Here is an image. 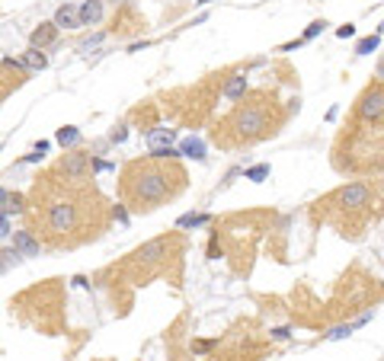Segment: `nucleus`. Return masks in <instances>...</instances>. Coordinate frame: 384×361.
<instances>
[{"mask_svg":"<svg viewBox=\"0 0 384 361\" xmlns=\"http://www.w3.org/2000/svg\"><path fill=\"white\" fill-rule=\"evenodd\" d=\"M131 195H135V201H141L144 208H157V204L163 198H170V186H166V176L160 170H141L131 176Z\"/></svg>","mask_w":384,"mask_h":361,"instance_id":"nucleus-1","label":"nucleus"},{"mask_svg":"<svg viewBox=\"0 0 384 361\" xmlns=\"http://www.w3.org/2000/svg\"><path fill=\"white\" fill-rule=\"evenodd\" d=\"M234 125L240 135H247V138H259L262 131L269 128V115L262 106H244V109H237L234 115Z\"/></svg>","mask_w":384,"mask_h":361,"instance_id":"nucleus-2","label":"nucleus"},{"mask_svg":"<svg viewBox=\"0 0 384 361\" xmlns=\"http://www.w3.org/2000/svg\"><path fill=\"white\" fill-rule=\"evenodd\" d=\"M74 224H77V211H74L70 201H55L52 208H48V227H52L55 234L74 230Z\"/></svg>","mask_w":384,"mask_h":361,"instance_id":"nucleus-3","label":"nucleus"},{"mask_svg":"<svg viewBox=\"0 0 384 361\" xmlns=\"http://www.w3.org/2000/svg\"><path fill=\"white\" fill-rule=\"evenodd\" d=\"M58 170L67 183H83V179L90 176V157L87 153H64L61 163H58Z\"/></svg>","mask_w":384,"mask_h":361,"instance_id":"nucleus-4","label":"nucleus"},{"mask_svg":"<svg viewBox=\"0 0 384 361\" xmlns=\"http://www.w3.org/2000/svg\"><path fill=\"white\" fill-rule=\"evenodd\" d=\"M368 201H371V189L362 186V183H352V186H346V189L340 192V204H343V208H349V211L365 208Z\"/></svg>","mask_w":384,"mask_h":361,"instance_id":"nucleus-5","label":"nucleus"},{"mask_svg":"<svg viewBox=\"0 0 384 361\" xmlns=\"http://www.w3.org/2000/svg\"><path fill=\"white\" fill-rule=\"evenodd\" d=\"M358 115H362L365 122H378V118H384V93L381 90L365 93L362 102H358Z\"/></svg>","mask_w":384,"mask_h":361,"instance_id":"nucleus-6","label":"nucleus"},{"mask_svg":"<svg viewBox=\"0 0 384 361\" xmlns=\"http://www.w3.org/2000/svg\"><path fill=\"white\" fill-rule=\"evenodd\" d=\"M103 19V0H83L80 4V26H96Z\"/></svg>","mask_w":384,"mask_h":361,"instance_id":"nucleus-7","label":"nucleus"},{"mask_svg":"<svg viewBox=\"0 0 384 361\" xmlns=\"http://www.w3.org/2000/svg\"><path fill=\"white\" fill-rule=\"evenodd\" d=\"M55 22H58V29H77L80 26V7H58V13H55Z\"/></svg>","mask_w":384,"mask_h":361,"instance_id":"nucleus-8","label":"nucleus"},{"mask_svg":"<svg viewBox=\"0 0 384 361\" xmlns=\"http://www.w3.org/2000/svg\"><path fill=\"white\" fill-rule=\"evenodd\" d=\"M135 256H138V262H157L160 256H166V240H151V243H144Z\"/></svg>","mask_w":384,"mask_h":361,"instance_id":"nucleus-9","label":"nucleus"},{"mask_svg":"<svg viewBox=\"0 0 384 361\" xmlns=\"http://www.w3.org/2000/svg\"><path fill=\"white\" fill-rule=\"evenodd\" d=\"M13 246L22 252V256H39V252H42V246L35 243V237H32L29 230H19V234L13 237Z\"/></svg>","mask_w":384,"mask_h":361,"instance_id":"nucleus-10","label":"nucleus"},{"mask_svg":"<svg viewBox=\"0 0 384 361\" xmlns=\"http://www.w3.org/2000/svg\"><path fill=\"white\" fill-rule=\"evenodd\" d=\"M55 32H58V22H42V26L32 32V48L52 45V42H55Z\"/></svg>","mask_w":384,"mask_h":361,"instance_id":"nucleus-11","label":"nucleus"},{"mask_svg":"<svg viewBox=\"0 0 384 361\" xmlns=\"http://www.w3.org/2000/svg\"><path fill=\"white\" fill-rule=\"evenodd\" d=\"M179 150H183V157H192V160H205V144H202L199 138H186L183 144H179Z\"/></svg>","mask_w":384,"mask_h":361,"instance_id":"nucleus-12","label":"nucleus"},{"mask_svg":"<svg viewBox=\"0 0 384 361\" xmlns=\"http://www.w3.org/2000/svg\"><path fill=\"white\" fill-rule=\"evenodd\" d=\"M148 144H151V150L170 147V144H173V131H170V128H154L151 135H148Z\"/></svg>","mask_w":384,"mask_h":361,"instance_id":"nucleus-13","label":"nucleus"},{"mask_svg":"<svg viewBox=\"0 0 384 361\" xmlns=\"http://www.w3.org/2000/svg\"><path fill=\"white\" fill-rule=\"evenodd\" d=\"M244 93H247V77H244V74H237V77L227 80V87H224V96H227V99H240Z\"/></svg>","mask_w":384,"mask_h":361,"instance_id":"nucleus-14","label":"nucleus"},{"mask_svg":"<svg viewBox=\"0 0 384 361\" xmlns=\"http://www.w3.org/2000/svg\"><path fill=\"white\" fill-rule=\"evenodd\" d=\"M22 67H29V70H42L45 64H48V58L42 55V48H32V51H26L22 55V61H19Z\"/></svg>","mask_w":384,"mask_h":361,"instance_id":"nucleus-15","label":"nucleus"},{"mask_svg":"<svg viewBox=\"0 0 384 361\" xmlns=\"http://www.w3.org/2000/svg\"><path fill=\"white\" fill-rule=\"evenodd\" d=\"M58 144L61 147H70V144H77L80 141V128H74V125H67V128H58Z\"/></svg>","mask_w":384,"mask_h":361,"instance_id":"nucleus-16","label":"nucleus"},{"mask_svg":"<svg viewBox=\"0 0 384 361\" xmlns=\"http://www.w3.org/2000/svg\"><path fill=\"white\" fill-rule=\"evenodd\" d=\"M208 224V214H183L176 221V227H205Z\"/></svg>","mask_w":384,"mask_h":361,"instance_id":"nucleus-17","label":"nucleus"},{"mask_svg":"<svg viewBox=\"0 0 384 361\" xmlns=\"http://www.w3.org/2000/svg\"><path fill=\"white\" fill-rule=\"evenodd\" d=\"M375 48H378V35H368V39H362L355 45V55H371Z\"/></svg>","mask_w":384,"mask_h":361,"instance_id":"nucleus-18","label":"nucleus"},{"mask_svg":"<svg viewBox=\"0 0 384 361\" xmlns=\"http://www.w3.org/2000/svg\"><path fill=\"white\" fill-rule=\"evenodd\" d=\"M244 176H247V179H253V183H262V179L269 176V166H266V163H259V166H250V170H247Z\"/></svg>","mask_w":384,"mask_h":361,"instance_id":"nucleus-19","label":"nucleus"},{"mask_svg":"<svg viewBox=\"0 0 384 361\" xmlns=\"http://www.w3.org/2000/svg\"><path fill=\"white\" fill-rule=\"evenodd\" d=\"M320 32H323V22H310V26L304 29V39H317Z\"/></svg>","mask_w":384,"mask_h":361,"instance_id":"nucleus-20","label":"nucleus"},{"mask_svg":"<svg viewBox=\"0 0 384 361\" xmlns=\"http://www.w3.org/2000/svg\"><path fill=\"white\" fill-rule=\"evenodd\" d=\"M112 214H115V221H118V224H128V214H125V208H122V204H115V208H112Z\"/></svg>","mask_w":384,"mask_h":361,"instance_id":"nucleus-21","label":"nucleus"},{"mask_svg":"<svg viewBox=\"0 0 384 361\" xmlns=\"http://www.w3.org/2000/svg\"><path fill=\"white\" fill-rule=\"evenodd\" d=\"M336 35H340V39H349V35H355V26H349V22H346V26L336 29Z\"/></svg>","mask_w":384,"mask_h":361,"instance_id":"nucleus-22","label":"nucleus"},{"mask_svg":"<svg viewBox=\"0 0 384 361\" xmlns=\"http://www.w3.org/2000/svg\"><path fill=\"white\" fill-rule=\"evenodd\" d=\"M96 45H103V35H93V39H87V42H83V51H90V48H96Z\"/></svg>","mask_w":384,"mask_h":361,"instance_id":"nucleus-23","label":"nucleus"},{"mask_svg":"<svg viewBox=\"0 0 384 361\" xmlns=\"http://www.w3.org/2000/svg\"><path fill=\"white\" fill-rule=\"evenodd\" d=\"M0 234L10 237V214H7V211H4V218H0Z\"/></svg>","mask_w":384,"mask_h":361,"instance_id":"nucleus-24","label":"nucleus"},{"mask_svg":"<svg viewBox=\"0 0 384 361\" xmlns=\"http://www.w3.org/2000/svg\"><path fill=\"white\" fill-rule=\"evenodd\" d=\"M93 170H96V173H106V170H112V163H106V160H93Z\"/></svg>","mask_w":384,"mask_h":361,"instance_id":"nucleus-25","label":"nucleus"},{"mask_svg":"<svg viewBox=\"0 0 384 361\" xmlns=\"http://www.w3.org/2000/svg\"><path fill=\"white\" fill-rule=\"evenodd\" d=\"M208 256H211V259H218V256H221V246H218V243H211V246H208Z\"/></svg>","mask_w":384,"mask_h":361,"instance_id":"nucleus-26","label":"nucleus"},{"mask_svg":"<svg viewBox=\"0 0 384 361\" xmlns=\"http://www.w3.org/2000/svg\"><path fill=\"white\" fill-rule=\"evenodd\" d=\"M199 4H202V7H205V4H214V0H199Z\"/></svg>","mask_w":384,"mask_h":361,"instance_id":"nucleus-27","label":"nucleus"}]
</instances>
